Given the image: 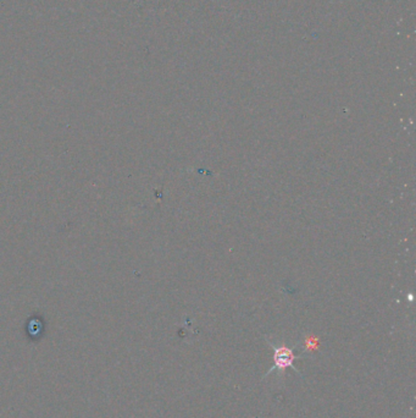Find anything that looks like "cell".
Masks as SVG:
<instances>
[{"label": "cell", "instance_id": "6da1fadb", "mask_svg": "<svg viewBox=\"0 0 416 418\" xmlns=\"http://www.w3.org/2000/svg\"><path fill=\"white\" fill-rule=\"evenodd\" d=\"M273 366L268 369V372L266 373V375H270L271 373H273L275 370H277L280 374L281 372V377H283V373H285V369L287 368H292L294 372L300 374L299 370L297 369L296 367L293 366V362L299 358L300 356H296L293 352V349H289L287 346H273Z\"/></svg>", "mask_w": 416, "mask_h": 418}]
</instances>
